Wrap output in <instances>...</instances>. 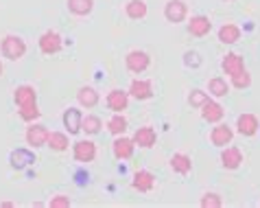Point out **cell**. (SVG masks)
<instances>
[{
  "label": "cell",
  "instance_id": "16",
  "mask_svg": "<svg viewBox=\"0 0 260 208\" xmlns=\"http://www.w3.org/2000/svg\"><path fill=\"white\" fill-rule=\"evenodd\" d=\"M61 123H63V127H66V132L70 136H77L79 132H81V123H83L81 110H79V107H68L61 116Z\"/></svg>",
  "mask_w": 260,
  "mask_h": 208
},
{
  "label": "cell",
  "instance_id": "25",
  "mask_svg": "<svg viewBox=\"0 0 260 208\" xmlns=\"http://www.w3.org/2000/svg\"><path fill=\"white\" fill-rule=\"evenodd\" d=\"M147 13H149V7L144 0H129L125 5V16L129 20H136V22H138V20L147 18Z\"/></svg>",
  "mask_w": 260,
  "mask_h": 208
},
{
  "label": "cell",
  "instance_id": "8",
  "mask_svg": "<svg viewBox=\"0 0 260 208\" xmlns=\"http://www.w3.org/2000/svg\"><path fill=\"white\" fill-rule=\"evenodd\" d=\"M136 152V145H134V138L120 134V136H114V142H112V154L116 160H129Z\"/></svg>",
  "mask_w": 260,
  "mask_h": 208
},
{
  "label": "cell",
  "instance_id": "33",
  "mask_svg": "<svg viewBox=\"0 0 260 208\" xmlns=\"http://www.w3.org/2000/svg\"><path fill=\"white\" fill-rule=\"evenodd\" d=\"M208 99H210V95H208L206 90H199V88H194V90H190L188 92V105L190 107H194V110H199L201 105H204Z\"/></svg>",
  "mask_w": 260,
  "mask_h": 208
},
{
  "label": "cell",
  "instance_id": "13",
  "mask_svg": "<svg viewBox=\"0 0 260 208\" xmlns=\"http://www.w3.org/2000/svg\"><path fill=\"white\" fill-rule=\"evenodd\" d=\"M129 92L127 90H120V88H114L107 92V97H105V103L107 107H110L112 112H116V114H122L129 107Z\"/></svg>",
  "mask_w": 260,
  "mask_h": 208
},
{
  "label": "cell",
  "instance_id": "22",
  "mask_svg": "<svg viewBox=\"0 0 260 208\" xmlns=\"http://www.w3.org/2000/svg\"><path fill=\"white\" fill-rule=\"evenodd\" d=\"M46 147L55 154H63L68 152L70 147V138H68V132H50L48 134V140H46Z\"/></svg>",
  "mask_w": 260,
  "mask_h": 208
},
{
  "label": "cell",
  "instance_id": "11",
  "mask_svg": "<svg viewBox=\"0 0 260 208\" xmlns=\"http://www.w3.org/2000/svg\"><path fill=\"white\" fill-rule=\"evenodd\" d=\"M199 112H201V118L210 125L221 123L223 116H225V107H223L219 101H214V99H208V101L199 107Z\"/></svg>",
  "mask_w": 260,
  "mask_h": 208
},
{
  "label": "cell",
  "instance_id": "23",
  "mask_svg": "<svg viewBox=\"0 0 260 208\" xmlns=\"http://www.w3.org/2000/svg\"><path fill=\"white\" fill-rule=\"evenodd\" d=\"M66 7L70 16L75 18H88L94 11V0H66Z\"/></svg>",
  "mask_w": 260,
  "mask_h": 208
},
{
  "label": "cell",
  "instance_id": "34",
  "mask_svg": "<svg viewBox=\"0 0 260 208\" xmlns=\"http://www.w3.org/2000/svg\"><path fill=\"white\" fill-rule=\"evenodd\" d=\"M50 208H70L72 206V199L68 195H53L48 202Z\"/></svg>",
  "mask_w": 260,
  "mask_h": 208
},
{
  "label": "cell",
  "instance_id": "20",
  "mask_svg": "<svg viewBox=\"0 0 260 208\" xmlns=\"http://www.w3.org/2000/svg\"><path fill=\"white\" fill-rule=\"evenodd\" d=\"M77 101L81 107H85V110H92V107H96L99 101H101V95L96 88H92V85H81L77 92Z\"/></svg>",
  "mask_w": 260,
  "mask_h": 208
},
{
  "label": "cell",
  "instance_id": "24",
  "mask_svg": "<svg viewBox=\"0 0 260 208\" xmlns=\"http://www.w3.org/2000/svg\"><path fill=\"white\" fill-rule=\"evenodd\" d=\"M13 101H16V105H26V103H35L38 101V90L33 88V85H18L16 90H13Z\"/></svg>",
  "mask_w": 260,
  "mask_h": 208
},
{
  "label": "cell",
  "instance_id": "2",
  "mask_svg": "<svg viewBox=\"0 0 260 208\" xmlns=\"http://www.w3.org/2000/svg\"><path fill=\"white\" fill-rule=\"evenodd\" d=\"M38 46H40L42 55H57V53H61V48H63V38H61V33L48 28V31L40 35Z\"/></svg>",
  "mask_w": 260,
  "mask_h": 208
},
{
  "label": "cell",
  "instance_id": "3",
  "mask_svg": "<svg viewBox=\"0 0 260 208\" xmlns=\"http://www.w3.org/2000/svg\"><path fill=\"white\" fill-rule=\"evenodd\" d=\"M149 66H151V55L147 51H140V48L129 51L127 57H125V68L132 75H142Z\"/></svg>",
  "mask_w": 260,
  "mask_h": 208
},
{
  "label": "cell",
  "instance_id": "5",
  "mask_svg": "<svg viewBox=\"0 0 260 208\" xmlns=\"http://www.w3.org/2000/svg\"><path fill=\"white\" fill-rule=\"evenodd\" d=\"M48 134H50L48 127L35 121V123H28L26 134H24V140H26V145L31 147V149H40V147H46Z\"/></svg>",
  "mask_w": 260,
  "mask_h": 208
},
{
  "label": "cell",
  "instance_id": "37",
  "mask_svg": "<svg viewBox=\"0 0 260 208\" xmlns=\"http://www.w3.org/2000/svg\"><path fill=\"white\" fill-rule=\"evenodd\" d=\"M3 73H5V66H3V62H0V77H3Z\"/></svg>",
  "mask_w": 260,
  "mask_h": 208
},
{
  "label": "cell",
  "instance_id": "1",
  "mask_svg": "<svg viewBox=\"0 0 260 208\" xmlns=\"http://www.w3.org/2000/svg\"><path fill=\"white\" fill-rule=\"evenodd\" d=\"M0 53H3L5 60L9 62H18L22 60V57L26 55V42L20 38V35H5L3 40H0Z\"/></svg>",
  "mask_w": 260,
  "mask_h": 208
},
{
  "label": "cell",
  "instance_id": "15",
  "mask_svg": "<svg viewBox=\"0 0 260 208\" xmlns=\"http://www.w3.org/2000/svg\"><path fill=\"white\" fill-rule=\"evenodd\" d=\"M132 138H134V145L136 147L151 149V147H155V142H157V132L151 125H142V127H138V130L134 132Z\"/></svg>",
  "mask_w": 260,
  "mask_h": 208
},
{
  "label": "cell",
  "instance_id": "36",
  "mask_svg": "<svg viewBox=\"0 0 260 208\" xmlns=\"http://www.w3.org/2000/svg\"><path fill=\"white\" fill-rule=\"evenodd\" d=\"M0 206H3V208H13L16 204H13V202H0Z\"/></svg>",
  "mask_w": 260,
  "mask_h": 208
},
{
  "label": "cell",
  "instance_id": "19",
  "mask_svg": "<svg viewBox=\"0 0 260 208\" xmlns=\"http://www.w3.org/2000/svg\"><path fill=\"white\" fill-rule=\"evenodd\" d=\"M243 68H247V66H245V57H243L241 53H228V55L221 60V70H223V73H225L228 77L241 73Z\"/></svg>",
  "mask_w": 260,
  "mask_h": 208
},
{
  "label": "cell",
  "instance_id": "6",
  "mask_svg": "<svg viewBox=\"0 0 260 208\" xmlns=\"http://www.w3.org/2000/svg\"><path fill=\"white\" fill-rule=\"evenodd\" d=\"M96 142H92L90 138H83V140H77L72 145V156H75L77 162L81 164H90L96 160Z\"/></svg>",
  "mask_w": 260,
  "mask_h": 208
},
{
  "label": "cell",
  "instance_id": "26",
  "mask_svg": "<svg viewBox=\"0 0 260 208\" xmlns=\"http://www.w3.org/2000/svg\"><path fill=\"white\" fill-rule=\"evenodd\" d=\"M230 90H232V85H230L228 79H223V77H212L210 81H208V92H210V97H214V99L228 97Z\"/></svg>",
  "mask_w": 260,
  "mask_h": 208
},
{
  "label": "cell",
  "instance_id": "31",
  "mask_svg": "<svg viewBox=\"0 0 260 208\" xmlns=\"http://www.w3.org/2000/svg\"><path fill=\"white\" fill-rule=\"evenodd\" d=\"M31 162H33V154L28 152V149H18V152L11 154V164L18 169H24L26 164H31Z\"/></svg>",
  "mask_w": 260,
  "mask_h": 208
},
{
  "label": "cell",
  "instance_id": "10",
  "mask_svg": "<svg viewBox=\"0 0 260 208\" xmlns=\"http://www.w3.org/2000/svg\"><path fill=\"white\" fill-rule=\"evenodd\" d=\"M129 97L136 99V101H149V99H153V83L149 81V79H132V83H129Z\"/></svg>",
  "mask_w": 260,
  "mask_h": 208
},
{
  "label": "cell",
  "instance_id": "17",
  "mask_svg": "<svg viewBox=\"0 0 260 208\" xmlns=\"http://www.w3.org/2000/svg\"><path fill=\"white\" fill-rule=\"evenodd\" d=\"M245 162V156L238 147H223L221 152V167L228 171H236Z\"/></svg>",
  "mask_w": 260,
  "mask_h": 208
},
{
  "label": "cell",
  "instance_id": "9",
  "mask_svg": "<svg viewBox=\"0 0 260 208\" xmlns=\"http://www.w3.org/2000/svg\"><path fill=\"white\" fill-rule=\"evenodd\" d=\"M260 130V121L256 114H251V112H245V114H238V118H236V132L245 136V138H251V136H256Z\"/></svg>",
  "mask_w": 260,
  "mask_h": 208
},
{
  "label": "cell",
  "instance_id": "27",
  "mask_svg": "<svg viewBox=\"0 0 260 208\" xmlns=\"http://www.w3.org/2000/svg\"><path fill=\"white\" fill-rule=\"evenodd\" d=\"M18 116L22 118L24 123H35V121H40L42 110H40L38 101H35V103H26V105H20L18 107Z\"/></svg>",
  "mask_w": 260,
  "mask_h": 208
},
{
  "label": "cell",
  "instance_id": "14",
  "mask_svg": "<svg viewBox=\"0 0 260 208\" xmlns=\"http://www.w3.org/2000/svg\"><path fill=\"white\" fill-rule=\"evenodd\" d=\"M132 189L138 193H151L155 189V175L147 169H138L132 175Z\"/></svg>",
  "mask_w": 260,
  "mask_h": 208
},
{
  "label": "cell",
  "instance_id": "12",
  "mask_svg": "<svg viewBox=\"0 0 260 208\" xmlns=\"http://www.w3.org/2000/svg\"><path fill=\"white\" fill-rule=\"evenodd\" d=\"M232 138H234V130L228 123H214L212 132H210V142L214 147L223 149V147L232 145Z\"/></svg>",
  "mask_w": 260,
  "mask_h": 208
},
{
  "label": "cell",
  "instance_id": "38",
  "mask_svg": "<svg viewBox=\"0 0 260 208\" xmlns=\"http://www.w3.org/2000/svg\"><path fill=\"white\" fill-rule=\"evenodd\" d=\"M223 3H234V0H223Z\"/></svg>",
  "mask_w": 260,
  "mask_h": 208
},
{
  "label": "cell",
  "instance_id": "29",
  "mask_svg": "<svg viewBox=\"0 0 260 208\" xmlns=\"http://www.w3.org/2000/svg\"><path fill=\"white\" fill-rule=\"evenodd\" d=\"M127 127H129V123H127V118L122 116V114H116V112H114V116L107 121V132H110L112 136L125 134V132H127Z\"/></svg>",
  "mask_w": 260,
  "mask_h": 208
},
{
  "label": "cell",
  "instance_id": "4",
  "mask_svg": "<svg viewBox=\"0 0 260 208\" xmlns=\"http://www.w3.org/2000/svg\"><path fill=\"white\" fill-rule=\"evenodd\" d=\"M188 18V5L186 0H166L164 5V20L171 24H182Z\"/></svg>",
  "mask_w": 260,
  "mask_h": 208
},
{
  "label": "cell",
  "instance_id": "30",
  "mask_svg": "<svg viewBox=\"0 0 260 208\" xmlns=\"http://www.w3.org/2000/svg\"><path fill=\"white\" fill-rule=\"evenodd\" d=\"M230 85L236 90H247L249 85H251V75H249V70L247 68H243L241 73H236L230 77Z\"/></svg>",
  "mask_w": 260,
  "mask_h": 208
},
{
  "label": "cell",
  "instance_id": "28",
  "mask_svg": "<svg viewBox=\"0 0 260 208\" xmlns=\"http://www.w3.org/2000/svg\"><path fill=\"white\" fill-rule=\"evenodd\" d=\"M103 130V121L96 114H88V116H83V123H81V132L88 134V136H96L101 134Z\"/></svg>",
  "mask_w": 260,
  "mask_h": 208
},
{
  "label": "cell",
  "instance_id": "18",
  "mask_svg": "<svg viewBox=\"0 0 260 208\" xmlns=\"http://www.w3.org/2000/svg\"><path fill=\"white\" fill-rule=\"evenodd\" d=\"M169 167L173 173H177V175H188L192 171V158L184 152H175L169 160Z\"/></svg>",
  "mask_w": 260,
  "mask_h": 208
},
{
  "label": "cell",
  "instance_id": "35",
  "mask_svg": "<svg viewBox=\"0 0 260 208\" xmlns=\"http://www.w3.org/2000/svg\"><path fill=\"white\" fill-rule=\"evenodd\" d=\"M184 62H186V66H199V64H201V55L194 53V51H188L184 55Z\"/></svg>",
  "mask_w": 260,
  "mask_h": 208
},
{
  "label": "cell",
  "instance_id": "21",
  "mask_svg": "<svg viewBox=\"0 0 260 208\" xmlns=\"http://www.w3.org/2000/svg\"><path fill=\"white\" fill-rule=\"evenodd\" d=\"M241 35H243L241 26L228 22V24L219 26V31H216V40H219L221 44H225V46H232V44H236V42L241 40Z\"/></svg>",
  "mask_w": 260,
  "mask_h": 208
},
{
  "label": "cell",
  "instance_id": "7",
  "mask_svg": "<svg viewBox=\"0 0 260 208\" xmlns=\"http://www.w3.org/2000/svg\"><path fill=\"white\" fill-rule=\"evenodd\" d=\"M186 31H188V35H192V38H206V35H210V31H212V20L204 16V13H197V16L188 18Z\"/></svg>",
  "mask_w": 260,
  "mask_h": 208
},
{
  "label": "cell",
  "instance_id": "32",
  "mask_svg": "<svg viewBox=\"0 0 260 208\" xmlns=\"http://www.w3.org/2000/svg\"><path fill=\"white\" fill-rule=\"evenodd\" d=\"M199 206L201 208H221L223 206V197L219 195V193H214V191H208V193L201 195Z\"/></svg>",
  "mask_w": 260,
  "mask_h": 208
}]
</instances>
